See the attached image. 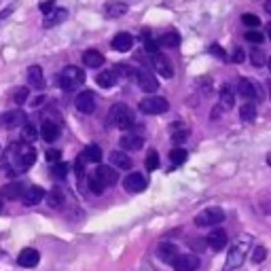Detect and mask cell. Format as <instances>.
Segmentation results:
<instances>
[{
  "label": "cell",
  "instance_id": "1",
  "mask_svg": "<svg viewBox=\"0 0 271 271\" xmlns=\"http://www.w3.org/2000/svg\"><path fill=\"white\" fill-rule=\"evenodd\" d=\"M7 157L9 161H13V172H23L36 161V150L30 146V142H19L9 146Z\"/></svg>",
  "mask_w": 271,
  "mask_h": 271
},
{
  "label": "cell",
  "instance_id": "2",
  "mask_svg": "<svg viewBox=\"0 0 271 271\" xmlns=\"http://www.w3.org/2000/svg\"><path fill=\"white\" fill-rule=\"evenodd\" d=\"M108 123L112 127H119V129H132L136 123V117L134 110L125 104H114L110 112H108Z\"/></svg>",
  "mask_w": 271,
  "mask_h": 271
},
{
  "label": "cell",
  "instance_id": "3",
  "mask_svg": "<svg viewBox=\"0 0 271 271\" xmlns=\"http://www.w3.org/2000/svg\"><path fill=\"white\" fill-rule=\"evenodd\" d=\"M57 83H60L62 89L72 91V89H76V87H81L85 83V72L76 66H66L60 72V76H57Z\"/></svg>",
  "mask_w": 271,
  "mask_h": 271
},
{
  "label": "cell",
  "instance_id": "4",
  "mask_svg": "<svg viewBox=\"0 0 271 271\" xmlns=\"http://www.w3.org/2000/svg\"><path fill=\"white\" fill-rule=\"evenodd\" d=\"M138 108H140V112H144V114H163V112H168L170 102H168L166 98H161V96H155V93H150L148 98L140 100Z\"/></svg>",
  "mask_w": 271,
  "mask_h": 271
},
{
  "label": "cell",
  "instance_id": "5",
  "mask_svg": "<svg viewBox=\"0 0 271 271\" xmlns=\"http://www.w3.org/2000/svg\"><path fill=\"white\" fill-rule=\"evenodd\" d=\"M222 220H225V212L220 208H208L195 216V225L197 227H212V225H220Z\"/></svg>",
  "mask_w": 271,
  "mask_h": 271
},
{
  "label": "cell",
  "instance_id": "6",
  "mask_svg": "<svg viewBox=\"0 0 271 271\" xmlns=\"http://www.w3.org/2000/svg\"><path fill=\"white\" fill-rule=\"evenodd\" d=\"M238 93L248 100H261L263 98V91H261V85L256 81H250V79H240L238 81Z\"/></svg>",
  "mask_w": 271,
  "mask_h": 271
},
{
  "label": "cell",
  "instance_id": "7",
  "mask_svg": "<svg viewBox=\"0 0 271 271\" xmlns=\"http://www.w3.org/2000/svg\"><path fill=\"white\" fill-rule=\"evenodd\" d=\"M174 271H197L199 267V258L195 254H176L172 261Z\"/></svg>",
  "mask_w": 271,
  "mask_h": 271
},
{
  "label": "cell",
  "instance_id": "8",
  "mask_svg": "<svg viewBox=\"0 0 271 271\" xmlns=\"http://www.w3.org/2000/svg\"><path fill=\"white\" fill-rule=\"evenodd\" d=\"M74 106L79 112L83 114H91L93 110H96V96H93V91H81L76 100H74Z\"/></svg>",
  "mask_w": 271,
  "mask_h": 271
},
{
  "label": "cell",
  "instance_id": "9",
  "mask_svg": "<svg viewBox=\"0 0 271 271\" xmlns=\"http://www.w3.org/2000/svg\"><path fill=\"white\" fill-rule=\"evenodd\" d=\"M136 81H138L140 89L146 91V93H155L159 89L157 79L152 76V72H148V70H136Z\"/></svg>",
  "mask_w": 271,
  "mask_h": 271
},
{
  "label": "cell",
  "instance_id": "10",
  "mask_svg": "<svg viewBox=\"0 0 271 271\" xmlns=\"http://www.w3.org/2000/svg\"><path fill=\"white\" fill-rule=\"evenodd\" d=\"M23 123H26V112H23L21 108H15V110H9V112L0 114V125L3 127L13 129V127L23 125Z\"/></svg>",
  "mask_w": 271,
  "mask_h": 271
},
{
  "label": "cell",
  "instance_id": "11",
  "mask_svg": "<svg viewBox=\"0 0 271 271\" xmlns=\"http://www.w3.org/2000/svg\"><path fill=\"white\" fill-rule=\"evenodd\" d=\"M123 186L127 188L129 193H142L144 188L148 186V182H146V178L142 174H138V172H132L127 176V178L123 180Z\"/></svg>",
  "mask_w": 271,
  "mask_h": 271
},
{
  "label": "cell",
  "instance_id": "12",
  "mask_svg": "<svg viewBox=\"0 0 271 271\" xmlns=\"http://www.w3.org/2000/svg\"><path fill=\"white\" fill-rule=\"evenodd\" d=\"M152 66H155V72H159L163 79H172L174 76V66H172V62L168 60L166 55H161V53L152 55Z\"/></svg>",
  "mask_w": 271,
  "mask_h": 271
},
{
  "label": "cell",
  "instance_id": "13",
  "mask_svg": "<svg viewBox=\"0 0 271 271\" xmlns=\"http://www.w3.org/2000/svg\"><path fill=\"white\" fill-rule=\"evenodd\" d=\"M38 261H41V254H38V250H34V248H23L19 252V256H17V263L21 267H26V269L36 267Z\"/></svg>",
  "mask_w": 271,
  "mask_h": 271
},
{
  "label": "cell",
  "instance_id": "14",
  "mask_svg": "<svg viewBox=\"0 0 271 271\" xmlns=\"http://www.w3.org/2000/svg\"><path fill=\"white\" fill-rule=\"evenodd\" d=\"M227 242H229V235H227V231L225 229H214L210 235H208V246L212 250H222L227 246Z\"/></svg>",
  "mask_w": 271,
  "mask_h": 271
},
{
  "label": "cell",
  "instance_id": "15",
  "mask_svg": "<svg viewBox=\"0 0 271 271\" xmlns=\"http://www.w3.org/2000/svg\"><path fill=\"white\" fill-rule=\"evenodd\" d=\"M45 199V188L43 186H28L21 195V202L26 206H36Z\"/></svg>",
  "mask_w": 271,
  "mask_h": 271
},
{
  "label": "cell",
  "instance_id": "16",
  "mask_svg": "<svg viewBox=\"0 0 271 271\" xmlns=\"http://www.w3.org/2000/svg\"><path fill=\"white\" fill-rule=\"evenodd\" d=\"M96 176L100 178V182L104 186H112L117 180H119V172H117L114 168H110V166H98Z\"/></svg>",
  "mask_w": 271,
  "mask_h": 271
},
{
  "label": "cell",
  "instance_id": "17",
  "mask_svg": "<svg viewBox=\"0 0 271 271\" xmlns=\"http://www.w3.org/2000/svg\"><path fill=\"white\" fill-rule=\"evenodd\" d=\"M112 49L114 51H121V53H125V51H129L134 47V36L132 34H127V32H119L117 36L112 38Z\"/></svg>",
  "mask_w": 271,
  "mask_h": 271
},
{
  "label": "cell",
  "instance_id": "18",
  "mask_svg": "<svg viewBox=\"0 0 271 271\" xmlns=\"http://www.w3.org/2000/svg\"><path fill=\"white\" fill-rule=\"evenodd\" d=\"M110 163L114 168H119V170H132V157L127 155V152H123V150H112L110 152Z\"/></svg>",
  "mask_w": 271,
  "mask_h": 271
},
{
  "label": "cell",
  "instance_id": "19",
  "mask_svg": "<svg viewBox=\"0 0 271 271\" xmlns=\"http://www.w3.org/2000/svg\"><path fill=\"white\" fill-rule=\"evenodd\" d=\"M28 83L34 89H45V74L41 66H30L28 68Z\"/></svg>",
  "mask_w": 271,
  "mask_h": 271
},
{
  "label": "cell",
  "instance_id": "20",
  "mask_svg": "<svg viewBox=\"0 0 271 271\" xmlns=\"http://www.w3.org/2000/svg\"><path fill=\"white\" fill-rule=\"evenodd\" d=\"M66 19H68V11L66 9H53L51 13H47V19H45L43 26L45 28H53V26H60V23L66 21Z\"/></svg>",
  "mask_w": 271,
  "mask_h": 271
},
{
  "label": "cell",
  "instance_id": "21",
  "mask_svg": "<svg viewBox=\"0 0 271 271\" xmlns=\"http://www.w3.org/2000/svg\"><path fill=\"white\" fill-rule=\"evenodd\" d=\"M41 136H43L45 142H55V140L60 138V127L53 121H45L41 127Z\"/></svg>",
  "mask_w": 271,
  "mask_h": 271
},
{
  "label": "cell",
  "instance_id": "22",
  "mask_svg": "<svg viewBox=\"0 0 271 271\" xmlns=\"http://www.w3.org/2000/svg\"><path fill=\"white\" fill-rule=\"evenodd\" d=\"M176 254H178V248H176L174 244H170V242H166V244H161L159 248H157V256L161 258L163 263H172L174 258H176Z\"/></svg>",
  "mask_w": 271,
  "mask_h": 271
},
{
  "label": "cell",
  "instance_id": "23",
  "mask_svg": "<svg viewBox=\"0 0 271 271\" xmlns=\"http://www.w3.org/2000/svg\"><path fill=\"white\" fill-rule=\"evenodd\" d=\"M23 191H26V186H23V184L11 182V184H5L3 188H0V195L7 197V199H19L23 195Z\"/></svg>",
  "mask_w": 271,
  "mask_h": 271
},
{
  "label": "cell",
  "instance_id": "24",
  "mask_svg": "<svg viewBox=\"0 0 271 271\" xmlns=\"http://www.w3.org/2000/svg\"><path fill=\"white\" fill-rule=\"evenodd\" d=\"M83 64L87 68H100L104 64V55L100 51H96V49H87L83 53Z\"/></svg>",
  "mask_w": 271,
  "mask_h": 271
},
{
  "label": "cell",
  "instance_id": "25",
  "mask_svg": "<svg viewBox=\"0 0 271 271\" xmlns=\"http://www.w3.org/2000/svg\"><path fill=\"white\" fill-rule=\"evenodd\" d=\"M142 144H144L142 136L127 134V136L121 138V148H123V150H138V148H142Z\"/></svg>",
  "mask_w": 271,
  "mask_h": 271
},
{
  "label": "cell",
  "instance_id": "26",
  "mask_svg": "<svg viewBox=\"0 0 271 271\" xmlns=\"http://www.w3.org/2000/svg\"><path fill=\"white\" fill-rule=\"evenodd\" d=\"M244 263V250L240 246H235V248L229 250V258H227V265H225V271H231L235 267H240Z\"/></svg>",
  "mask_w": 271,
  "mask_h": 271
},
{
  "label": "cell",
  "instance_id": "27",
  "mask_svg": "<svg viewBox=\"0 0 271 271\" xmlns=\"http://www.w3.org/2000/svg\"><path fill=\"white\" fill-rule=\"evenodd\" d=\"M157 45L166 47V49H176V47L180 45V36L176 32H163L161 36L157 38Z\"/></svg>",
  "mask_w": 271,
  "mask_h": 271
},
{
  "label": "cell",
  "instance_id": "28",
  "mask_svg": "<svg viewBox=\"0 0 271 271\" xmlns=\"http://www.w3.org/2000/svg\"><path fill=\"white\" fill-rule=\"evenodd\" d=\"M81 157L89 163H100L102 161V148L98 144H89V146H85L83 152H81Z\"/></svg>",
  "mask_w": 271,
  "mask_h": 271
},
{
  "label": "cell",
  "instance_id": "29",
  "mask_svg": "<svg viewBox=\"0 0 271 271\" xmlns=\"http://www.w3.org/2000/svg\"><path fill=\"white\" fill-rule=\"evenodd\" d=\"M98 85L102 87V89H110L114 83H117V74H114V70H104V72H100L98 74Z\"/></svg>",
  "mask_w": 271,
  "mask_h": 271
},
{
  "label": "cell",
  "instance_id": "30",
  "mask_svg": "<svg viewBox=\"0 0 271 271\" xmlns=\"http://www.w3.org/2000/svg\"><path fill=\"white\" fill-rule=\"evenodd\" d=\"M104 11H106L108 17H121V15L127 13V5L125 3H106Z\"/></svg>",
  "mask_w": 271,
  "mask_h": 271
},
{
  "label": "cell",
  "instance_id": "31",
  "mask_svg": "<svg viewBox=\"0 0 271 271\" xmlns=\"http://www.w3.org/2000/svg\"><path fill=\"white\" fill-rule=\"evenodd\" d=\"M47 197V204H49L53 210H60L64 206V193L60 191V188H53L51 193H45Z\"/></svg>",
  "mask_w": 271,
  "mask_h": 271
},
{
  "label": "cell",
  "instance_id": "32",
  "mask_svg": "<svg viewBox=\"0 0 271 271\" xmlns=\"http://www.w3.org/2000/svg\"><path fill=\"white\" fill-rule=\"evenodd\" d=\"M240 117H242V121L246 123H252L256 119V106L252 102H246L242 108H240Z\"/></svg>",
  "mask_w": 271,
  "mask_h": 271
},
{
  "label": "cell",
  "instance_id": "33",
  "mask_svg": "<svg viewBox=\"0 0 271 271\" xmlns=\"http://www.w3.org/2000/svg\"><path fill=\"white\" fill-rule=\"evenodd\" d=\"M220 106H222V108H227V110H231L235 106V96H233V91L229 87L220 89Z\"/></svg>",
  "mask_w": 271,
  "mask_h": 271
},
{
  "label": "cell",
  "instance_id": "34",
  "mask_svg": "<svg viewBox=\"0 0 271 271\" xmlns=\"http://www.w3.org/2000/svg\"><path fill=\"white\" fill-rule=\"evenodd\" d=\"M186 150L184 148H174V150H170V163L174 168H178V166H182V163L186 161Z\"/></svg>",
  "mask_w": 271,
  "mask_h": 271
},
{
  "label": "cell",
  "instance_id": "35",
  "mask_svg": "<svg viewBox=\"0 0 271 271\" xmlns=\"http://www.w3.org/2000/svg\"><path fill=\"white\" fill-rule=\"evenodd\" d=\"M36 138H38L36 127L30 125V123H23V127H21V140L23 142H34Z\"/></svg>",
  "mask_w": 271,
  "mask_h": 271
},
{
  "label": "cell",
  "instance_id": "36",
  "mask_svg": "<svg viewBox=\"0 0 271 271\" xmlns=\"http://www.w3.org/2000/svg\"><path fill=\"white\" fill-rule=\"evenodd\" d=\"M172 132H174V134H172V140H174V142H176V144H182V142H184V140L188 138V129H186V127L178 129V123H176V125L172 127Z\"/></svg>",
  "mask_w": 271,
  "mask_h": 271
},
{
  "label": "cell",
  "instance_id": "37",
  "mask_svg": "<svg viewBox=\"0 0 271 271\" xmlns=\"http://www.w3.org/2000/svg\"><path fill=\"white\" fill-rule=\"evenodd\" d=\"M87 182H89V191H91V193H96V195H102V193H104V188H106V186L100 182V178H98L96 174H91Z\"/></svg>",
  "mask_w": 271,
  "mask_h": 271
},
{
  "label": "cell",
  "instance_id": "38",
  "mask_svg": "<svg viewBox=\"0 0 271 271\" xmlns=\"http://www.w3.org/2000/svg\"><path fill=\"white\" fill-rule=\"evenodd\" d=\"M144 166H146L148 172H152V170H157V168H159V155H157V150H148Z\"/></svg>",
  "mask_w": 271,
  "mask_h": 271
},
{
  "label": "cell",
  "instance_id": "39",
  "mask_svg": "<svg viewBox=\"0 0 271 271\" xmlns=\"http://www.w3.org/2000/svg\"><path fill=\"white\" fill-rule=\"evenodd\" d=\"M114 74L127 76V79H136V70L129 68V66H125V64H119V66H114Z\"/></svg>",
  "mask_w": 271,
  "mask_h": 271
},
{
  "label": "cell",
  "instance_id": "40",
  "mask_svg": "<svg viewBox=\"0 0 271 271\" xmlns=\"http://www.w3.org/2000/svg\"><path fill=\"white\" fill-rule=\"evenodd\" d=\"M51 174L55 176V178H66V174H68V163H64V161H57L55 166L51 168Z\"/></svg>",
  "mask_w": 271,
  "mask_h": 271
},
{
  "label": "cell",
  "instance_id": "41",
  "mask_svg": "<svg viewBox=\"0 0 271 271\" xmlns=\"http://www.w3.org/2000/svg\"><path fill=\"white\" fill-rule=\"evenodd\" d=\"M250 62H252V66H256V68L263 66V64L267 62V60H265V53H263L261 49H252V51H250Z\"/></svg>",
  "mask_w": 271,
  "mask_h": 271
},
{
  "label": "cell",
  "instance_id": "42",
  "mask_svg": "<svg viewBox=\"0 0 271 271\" xmlns=\"http://www.w3.org/2000/svg\"><path fill=\"white\" fill-rule=\"evenodd\" d=\"M242 21L248 28H258V26H261V19H258V15H254V13H244L242 15Z\"/></svg>",
  "mask_w": 271,
  "mask_h": 271
},
{
  "label": "cell",
  "instance_id": "43",
  "mask_svg": "<svg viewBox=\"0 0 271 271\" xmlns=\"http://www.w3.org/2000/svg\"><path fill=\"white\" fill-rule=\"evenodd\" d=\"M28 98H30V91L26 89V87H19L15 93H13V100H15V104H26L28 102Z\"/></svg>",
  "mask_w": 271,
  "mask_h": 271
},
{
  "label": "cell",
  "instance_id": "44",
  "mask_svg": "<svg viewBox=\"0 0 271 271\" xmlns=\"http://www.w3.org/2000/svg\"><path fill=\"white\" fill-rule=\"evenodd\" d=\"M246 41H250V43H254V45H261L265 38H263V34H261V32H256V30H250L248 34H246Z\"/></svg>",
  "mask_w": 271,
  "mask_h": 271
},
{
  "label": "cell",
  "instance_id": "45",
  "mask_svg": "<svg viewBox=\"0 0 271 271\" xmlns=\"http://www.w3.org/2000/svg\"><path fill=\"white\" fill-rule=\"evenodd\" d=\"M47 161H49V163L62 161V152L57 150V148H49V150H47Z\"/></svg>",
  "mask_w": 271,
  "mask_h": 271
},
{
  "label": "cell",
  "instance_id": "46",
  "mask_svg": "<svg viewBox=\"0 0 271 271\" xmlns=\"http://www.w3.org/2000/svg\"><path fill=\"white\" fill-rule=\"evenodd\" d=\"M85 163H87V161L81 157V155H79V159L74 161V172H76L79 178H83V174H85Z\"/></svg>",
  "mask_w": 271,
  "mask_h": 271
},
{
  "label": "cell",
  "instance_id": "47",
  "mask_svg": "<svg viewBox=\"0 0 271 271\" xmlns=\"http://www.w3.org/2000/svg\"><path fill=\"white\" fill-rule=\"evenodd\" d=\"M265 254H267V250L263 248V246H256V248H254V254H252V261H254V263H263V261H265Z\"/></svg>",
  "mask_w": 271,
  "mask_h": 271
},
{
  "label": "cell",
  "instance_id": "48",
  "mask_svg": "<svg viewBox=\"0 0 271 271\" xmlns=\"http://www.w3.org/2000/svg\"><path fill=\"white\" fill-rule=\"evenodd\" d=\"M210 53L214 55V57H218V60H227V55H225V49H222L220 45H212V47H210Z\"/></svg>",
  "mask_w": 271,
  "mask_h": 271
},
{
  "label": "cell",
  "instance_id": "49",
  "mask_svg": "<svg viewBox=\"0 0 271 271\" xmlns=\"http://www.w3.org/2000/svg\"><path fill=\"white\" fill-rule=\"evenodd\" d=\"M144 45H146V51H148L150 55H155V53H159V45H157V41H150V38H144Z\"/></svg>",
  "mask_w": 271,
  "mask_h": 271
},
{
  "label": "cell",
  "instance_id": "50",
  "mask_svg": "<svg viewBox=\"0 0 271 271\" xmlns=\"http://www.w3.org/2000/svg\"><path fill=\"white\" fill-rule=\"evenodd\" d=\"M53 9H55V0H43V3H41V11H43L45 15L51 13Z\"/></svg>",
  "mask_w": 271,
  "mask_h": 271
},
{
  "label": "cell",
  "instance_id": "51",
  "mask_svg": "<svg viewBox=\"0 0 271 271\" xmlns=\"http://www.w3.org/2000/svg\"><path fill=\"white\" fill-rule=\"evenodd\" d=\"M231 60H233L235 64H242V62H244V49H240V47H238V49L233 51V57H231Z\"/></svg>",
  "mask_w": 271,
  "mask_h": 271
},
{
  "label": "cell",
  "instance_id": "52",
  "mask_svg": "<svg viewBox=\"0 0 271 271\" xmlns=\"http://www.w3.org/2000/svg\"><path fill=\"white\" fill-rule=\"evenodd\" d=\"M11 15V9H5V11H0V21H3V19H7Z\"/></svg>",
  "mask_w": 271,
  "mask_h": 271
},
{
  "label": "cell",
  "instance_id": "53",
  "mask_svg": "<svg viewBox=\"0 0 271 271\" xmlns=\"http://www.w3.org/2000/svg\"><path fill=\"white\" fill-rule=\"evenodd\" d=\"M43 102H45V98H43V96H38L36 100H34V102H32V106H41Z\"/></svg>",
  "mask_w": 271,
  "mask_h": 271
},
{
  "label": "cell",
  "instance_id": "54",
  "mask_svg": "<svg viewBox=\"0 0 271 271\" xmlns=\"http://www.w3.org/2000/svg\"><path fill=\"white\" fill-rule=\"evenodd\" d=\"M265 11H267V13L271 15V0H265Z\"/></svg>",
  "mask_w": 271,
  "mask_h": 271
},
{
  "label": "cell",
  "instance_id": "55",
  "mask_svg": "<svg viewBox=\"0 0 271 271\" xmlns=\"http://www.w3.org/2000/svg\"><path fill=\"white\" fill-rule=\"evenodd\" d=\"M265 64H267V68H269V72H271V57H269V60H267Z\"/></svg>",
  "mask_w": 271,
  "mask_h": 271
},
{
  "label": "cell",
  "instance_id": "56",
  "mask_svg": "<svg viewBox=\"0 0 271 271\" xmlns=\"http://www.w3.org/2000/svg\"><path fill=\"white\" fill-rule=\"evenodd\" d=\"M267 89H269V100H271V81L267 83Z\"/></svg>",
  "mask_w": 271,
  "mask_h": 271
},
{
  "label": "cell",
  "instance_id": "57",
  "mask_svg": "<svg viewBox=\"0 0 271 271\" xmlns=\"http://www.w3.org/2000/svg\"><path fill=\"white\" fill-rule=\"evenodd\" d=\"M269 38H271V28H269Z\"/></svg>",
  "mask_w": 271,
  "mask_h": 271
},
{
  "label": "cell",
  "instance_id": "58",
  "mask_svg": "<svg viewBox=\"0 0 271 271\" xmlns=\"http://www.w3.org/2000/svg\"><path fill=\"white\" fill-rule=\"evenodd\" d=\"M0 210H3V206H0Z\"/></svg>",
  "mask_w": 271,
  "mask_h": 271
}]
</instances>
